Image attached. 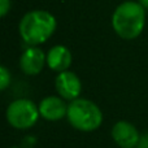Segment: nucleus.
Returning a JSON list of instances; mask_svg holds the SVG:
<instances>
[{
  "label": "nucleus",
  "mask_w": 148,
  "mask_h": 148,
  "mask_svg": "<svg viewBox=\"0 0 148 148\" xmlns=\"http://www.w3.org/2000/svg\"><path fill=\"white\" fill-rule=\"evenodd\" d=\"M146 25V8L139 1H123L112 14V27L120 38L133 40L142 34Z\"/></svg>",
  "instance_id": "f257e3e1"
},
{
  "label": "nucleus",
  "mask_w": 148,
  "mask_h": 148,
  "mask_svg": "<svg viewBox=\"0 0 148 148\" xmlns=\"http://www.w3.org/2000/svg\"><path fill=\"white\" fill-rule=\"evenodd\" d=\"M57 27L56 18L47 10L36 9L27 12L18 25V31L27 46L43 44L53 35Z\"/></svg>",
  "instance_id": "f03ea898"
},
{
  "label": "nucleus",
  "mask_w": 148,
  "mask_h": 148,
  "mask_svg": "<svg viewBox=\"0 0 148 148\" xmlns=\"http://www.w3.org/2000/svg\"><path fill=\"white\" fill-rule=\"evenodd\" d=\"M66 121L77 131L94 133L103 125L104 114L101 108L95 101L81 96L69 103Z\"/></svg>",
  "instance_id": "7ed1b4c3"
},
{
  "label": "nucleus",
  "mask_w": 148,
  "mask_h": 148,
  "mask_svg": "<svg viewBox=\"0 0 148 148\" xmlns=\"http://www.w3.org/2000/svg\"><path fill=\"white\" fill-rule=\"evenodd\" d=\"M40 118L38 104L27 97H17L8 104L5 120L8 125L18 131H27L38 123Z\"/></svg>",
  "instance_id": "20e7f679"
},
{
  "label": "nucleus",
  "mask_w": 148,
  "mask_h": 148,
  "mask_svg": "<svg viewBox=\"0 0 148 148\" xmlns=\"http://www.w3.org/2000/svg\"><path fill=\"white\" fill-rule=\"evenodd\" d=\"M55 90L59 96H61L68 103L82 96L83 84L78 75L72 70L57 73L55 78Z\"/></svg>",
  "instance_id": "39448f33"
},
{
  "label": "nucleus",
  "mask_w": 148,
  "mask_h": 148,
  "mask_svg": "<svg viewBox=\"0 0 148 148\" xmlns=\"http://www.w3.org/2000/svg\"><path fill=\"white\" fill-rule=\"evenodd\" d=\"M69 103L59 95H47L38 103L40 118L47 122H59L66 118Z\"/></svg>",
  "instance_id": "423d86ee"
},
{
  "label": "nucleus",
  "mask_w": 148,
  "mask_h": 148,
  "mask_svg": "<svg viewBox=\"0 0 148 148\" xmlns=\"http://www.w3.org/2000/svg\"><path fill=\"white\" fill-rule=\"evenodd\" d=\"M110 136L118 148H136L142 134L134 123L120 120L110 129Z\"/></svg>",
  "instance_id": "0eeeda50"
},
{
  "label": "nucleus",
  "mask_w": 148,
  "mask_h": 148,
  "mask_svg": "<svg viewBox=\"0 0 148 148\" xmlns=\"http://www.w3.org/2000/svg\"><path fill=\"white\" fill-rule=\"evenodd\" d=\"M20 69L25 75L35 77L43 72L47 65V53L38 46H29L20 56Z\"/></svg>",
  "instance_id": "6e6552de"
},
{
  "label": "nucleus",
  "mask_w": 148,
  "mask_h": 148,
  "mask_svg": "<svg viewBox=\"0 0 148 148\" xmlns=\"http://www.w3.org/2000/svg\"><path fill=\"white\" fill-rule=\"evenodd\" d=\"M73 64V55L68 47L56 44L47 52V66L55 73L69 70Z\"/></svg>",
  "instance_id": "1a4fd4ad"
},
{
  "label": "nucleus",
  "mask_w": 148,
  "mask_h": 148,
  "mask_svg": "<svg viewBox=\"0 0 148 148\" xmlns=\"http://www.w3.org/2000/svg\"><path fill=\"white\" fill-rule=\"evenodd\" d=\"M12 83V74H10L9 69L4 65L0 66V90L5 91Z\"/></svg>",
  "instance_id": "9d476101"
},
{
  "label": "nucleus",
  "mask_w": 148,
  "mask_h": 148,
  "mask_svg": "<svg viewBox=\"0 0 148 148\" xmlns=\"http://www.w3.org/2000/svg\"><path fill=\"white\" fill-rule=\"evenodd\" d=\"M36 144V138L34 135H27L23 138L22 140V144H21V147L22 148H34Z\"/></svg>",
  "instance_id": "9b49d317"
},
{
  "label": "nucleus",
  "mask_w": 148,
  "mask_h": 148,
  "mask_svg": "<svg viewBox=\"0 0 148 148\" xmlns=\"http://www.w3.org/2000/svg\"><path fill=\"white\" fill-rule=\"evenodd\" d=\"M10 9V0H0V16L5 17Z\"/></svg>",
  "instance_id": "f8f14e48"
},
{
  "label": "nucleus",
  "mask_w": 148,
  "mask_h": 148,
  "mask_svg": "<svg viewBox=\"0 0 148 148\" xmlns=\"http://www.w3.org/2000/svg\"><path fill=\"white\" fill-rule=\"evenodd\" d=\"M136 148H148V133L142 134L140 136V140H139L138 146Z\"/></svg>",
  "instance_id": "ddd939ff"
},
{
  "label": "nucleus",
  "mask_w": 148,
  "mask_h": 148,
  "mask_svg": "<svg viewBox=\"0 0 148 148\" xmlns=\"http://www.w3.org/2000/svg\"><path fill=\"white\" fill-rule=\"evenodd\" d=\"M139 3H140L144 8H148V0H139Z\"/></svg>",
  "instance_id": "4468645a"
},
{
  "label": "nucleus",
  "mask_w": 148,
  "mask_h": 148,
  "mask_svg": "<svg viewBox=\"0 0 148 148\" xmlns=\"http://www.w3.org/2000/svg\"><path fill=\"white\" fill-rule=\"evenodd\" d=\"M9 148H22L21 146H13V147H9Z\"/></svg>",
  "instance_id": "2eb2a0df"
}]
</instances>
